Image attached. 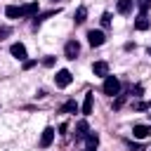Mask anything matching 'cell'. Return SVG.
Here are the masks:
<instances>
[{
    "mask_svg": "<svg viewBox=\"0 0 151 151\" xmlns=\"http://www.w3.org/2000/svg\"><path fill=\"white\" fill-rule=\"evenodd\" d=\"M87 40H90L92 47H99V45L106 42V35H104L101 31H87Z\"/></svg>",
    "mask_w": 151,
    "mask_h": 151,
    "instance_id": "cell-3",
    "label": "cell"
},
{
    "mask_svg": "<svg viewBox=\"0 0 151 151\" xmlns=\"http://www.w3.org/2000/svg\"><path fill=\"white\" fill-rule=\"evenodd\" d=\"M130 149H132V151H144V146H142V144H130Z\"/></svg>",
    "mask_w": 151,
    "mask_h": 151,
    "instance_id": "cell-22",
    "label": "cell"
},
{
    "mask_svg": "<svg viewBox=\"0 0 151 151\" xmlns=\"http://www.w3.org/2000/svg\"><path fill=\"white\" fill-rule=\"evenodd\" d=\"M149 106H151V104H149Z\"/></svg>",
    "mask_w": 151,
    "mask_h": 151,
    "instance_id": "cell-25",
    "label": "cell"
},
{
    "mask_svg": "<svg viewBox=\"0 0 151 151\" xmlns=\"http://www.w3.org/2000/svg\"><path fill=\"white\" fill-rule=\"evenodd\" d=\"M76 130H78V132H76V137H78V139H85V137L90 134V127H87V123H85V120H80V123L76 125Z\"/></svg>",
    "mask_w": 151,
    "mask_h": 151,
    "instance_id": "cell-11",
    "label": "cell"
},
{
    "mask_svg": "<svg viewBox=\"0 0 151 151\" xmlns=\"http://www.w3.org/2000/svg\"><path fill=\"white\" fill-rule=\"evenodd\" d=\"M132 134H134L137 139H144V137L151 134V127H146V125H134V127H132Z\"/></svg>",
    "mask_w": 151,
    "mask_h": 151,
    "instance_id": "cell-9",
    "label": "cell"
},
{
    "mask_svg": "<svg viewBox=\"0 0 151 151\" xmlns=\"http://www.w3.org/2000/svg\"><path fill=\"white\" fill-rule=\"evenodd\" d=\"M92 106H94V94H92V92H87V94H85V99H83V113H85V116H90V113H92Z\"/></svg>",
    "mask_w": 151,
    "mask_h": 151,
    "instance_id": "cell-8",
    "label": "cell"
},
{
    "mask_svg": "<svg viewBox=\"0 0 151 151\" xmlns=\"http://www.w3.org/2000/svg\"><path fill=\"white\" fill-rule=\"evenodd\" d=\"M146 106H149V104H144V101H137V104H134V109H137V111H144Z\"/></svg>",
    "mask_w": 151,
    "mask_h": 151,
    "instance_id": "cell-21",
    "label": "cell"
},
{
    "mask_svg": "<svg viewBox=\"0 0 151 151\" xmlns=\"http://www.w3.org/2000/svg\"><path fill=\"white\" fill-rule=\"evenodd\" d=\"M85 139H87V151H94V149H97V144H99V137H97L94 132H90Z\"/></svg>",
    "mask_w": 151,
    "mask_h": 151,
    "instance_id": "cell-14",
    "label": "cell"
},
{
    "mask_svg": "<svg viewBox=\"0 0 151 151\" xmlns=\"http://www.w3.org/2000/svg\"><path fill=\"white\" fill-rule=\"evenodd\" d=\"M116 9H118L120 14H130V12H132V0H118Z\"/></svg>",
    "mask_w": 151,
    "mask_h": 151,
    "instance_id": "cell-12",
    "label": "cell"
},
{
    "mask_svg": "<svg viewBox=\"0 0 151 151\" xmlns=\"http://www.w3.org/2000/svg\"><path fill=\"white\" fill-rule=\"evenodd\" d=\"M5 14H7L9 19H17V17H21V9L14 7V5H9V7H5Z\"/></svg>",
    "mask_w": 151,
    "mask_h": 151,
    "instance_id": "cell-15",
    "label": "cell"
},
{
    "mask_svg": "<svg viewBox=\"0 0 151 151\" xmlns=\"http://www.w3.org/2000/svg\"><path fill=\"white\" fill-rule=\"evenodd\" d=\"M137 5H139V12L146 17V12H149V7H151V0H137Z\"/></svg>",
    "mask_w": 151,
    "mask_h": 151,
    "instance_id": "cell-17",
    "label": "cell"
},
{
    "mask_svg": "<svg viewBox=\"0 0 151 151\" xmlns=\"http://www.w3.org/2000/svg\"><path fill=\"white\" fill-rule=\"evenodd\" d=\"M134 28H137V31H146V28H149V19H146L144 14H139L137 21H134Z\"/></svg>",
    "mask_w": 151,
    "mask_h": 151,
    "instance_id": "cell-13",
    "label": "cell"
},
{
    "mask_svg": "<svg viewBox=\"0 0 151 151\" xmlns=\"http://www.w3.org/2000/svg\"><path fill=\"white\" fill-rule=\"evenodd\" d=\"M85 17H87V9H85V7H78L73 19H76V24H83V21H85Z\"/></svg>",
    "mask_w": 151,
    "mask_h": 151,
    "instance_id": "cell-16",
    "label": "cell"
},
{
    "mask_svg": "<svg viewBox=\"0 0 151 151\" xmlns=\"http://www.w3.org/2000/svg\"><path fill=\"white\" fill-rule=\"evenodd\" d=\"M78 52H80V45H78L76 40H68V42H66V47H64L66 59H76V57H78Z\"/></svg>",
    "mask_w": 151,
    "mask_h": 151,
    "instance_id": "cell-4",
    "label": "cell"
},
{
    "mask_svg": "<svg viewBox=\"0 0 151 151\" xmlns=\"http://www.w3.org/2000/svg\"><path fill=\"white\" fill-rule=\"evenodd\" d=\"M92 73L94 76H109V64L106 61H94V66H92Z\"/></svg>",
    "mask_w": 151,
    "mask_h": 151,
    "instance_id": "cell-7",
    "label": "cell"
},
{
    "mask_svg": "<svg viewBox=\"0 0 151 151\" xmlns=\"http://www.w3.org/2000/svg\"><path fill=\"white\" fill-rule=\"evenodd\" d=\"M146 54H149V57H151V47H149V50H146Z\"/></svg>",
    "mask_w": 151,
    "mask_h": 151,
    "instance_id": "cell-24",
    "label": "cell"
},
{
    "mask_svg": "<svg viewBox=\"0 0 151 151\" xmlns=\"http://www.w3.org/2000/svg\"><path fill=\"white\" fill-rule=\"evenodd\" d=\"M101 26H111V14H109V12L101 14Z\"/></svg>",
    "mask_w": 151,
    "mask_h": 151,
    "instance_id": "cell-19",
    "label": "cell"
},
{
    "mask_svg": "<svg viewBox=\"0 0 151 151\" xmlns=\"http://www.w3.org/2000/svg\"><path fill=\"white\" fill-rule=\"evenodd\" d=\"M33 66H35V61H24V68H26V71H28V68H33Z\"/></svg>",
    "mask_w": 151,
    "mask_h": 151,
    "instance_id": "cell-23",
    "label": "cell"
},
{
    "mask_svg": "<svg viewBox=\"0 0 151 151\" xmlns=\"http://www.w3.org/2000/svg\"><path fill=\"white\" fill-rule=\"evenodd\" d=\"M52 142H54V130H52V127H45V130H42V137H40V146L47 149Z\"/></svg>",
    "mask_w": 151,
    "mask_h": 151,
    "instance_id": "cell-5",
    "label": "cell"
},
{
    "mask_svg": "<svg viewBox=\"0 0 151 151\" xmlns=\"http://www.w3.org/2000/svg\"><path fill=\"white\" fill-rule=\"evenodd\" d=\"M42 64H45V66H54V57H45Z\"/></svg>",
    "mask_w": 151,
    "mask_h": 151,
    "instance_id": "cell-20",
    "label": "cell"
},
{
    "mask_svg": "<svg viewBox=\"0 0 151 151\" xmlns=\"http://www.w3.org/2000/svg\"><path fill=\"white\" fill-rule=\"evenodd\" d=\"M118 92H120V80H118L116 76H106V78H104V94L113 97V94H118Z\"/></svg>",
    "mask_w": 151,
    "mask_h": 151,
    "instance_id": "cell-1",
    "label": "cell"
},
{
    "mask_svg": "<svg viewBox=\"0 0 151 151\" xmlns=\"http://www.w3.org/2000/svg\"><path fill=\"white\" fill-rule=\"evenodd\" d=\"M71 80H73V76H71V71H66V68H61V71L54 76L57 87H68V85H71Z\"/></svg>",
    "mask_w": 151,
    "mask_h": 151,
    "instance_id": "cell-2",
    "label": "cell"
},
{
    "mask_svg": "<svg viewBox=\"0 0 151 151\" xmlns=\"http://www.w3.org/2000/svg\"><path fill=\"white\" fill-rule=\"evenodd\" d=\"M78 106H76V101H66L64 106H61V113H71V111H76Z\"/></svg>",
    "mask_w": 151,
    "mask_h": 151,
    "instance_id": "cell-18",
    "label": "cell"
},
{
    "mask_svg": "<svg viewBox=\"0 0 151 151\" xmlns=\"http://www.w3.org/2000/svg\"><path fill=\"white\" fill-rule=\"evenodd\" d=\"M9 52H12V57H17L19 61H24V59H26V47H24L21 42H14V45L9 47Z\"/></svg>",
    "mask_w": 151,
    "mask_h": 151,
    "instance_id": "cell-6",
    "label": "cell"
},
{
    "mask_svg": "<svg viewBox=\"0 0 151 151\" xmlns=\"http://www.w3.org/2000/svg\"><path fill=\"white\" fill-rule=\"evenodd\" d=\"M21 9V17H33L35 12H38V2H28V5H24V7H19Z\"/></svg>",
    "mask_w": 151,
    "mask_h": 151,
    "instance_id": "cell-10",
    "label": "cell"
}]
</instances>
